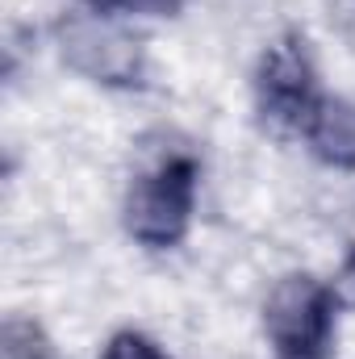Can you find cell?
<instances>
[{
	"label": "cell",
	"mask_w": 355,
	"mask_h": 359,
	"mask_svg": "<svg viewBox=\"0 0 355 359\" xmlns=\"http://www.w3.org/2000/svg\"><path fill=\"white\" fill-rule=\"evenodd\" d=\"M196 209V163L192 155H168L130 184L121 217L130 238L142 247H176L192 226Z\"/></svg>",
	"instance_id": "1"
},
{
	"label": "cell",
	"mask_w": 355,
	"mask_h": 359,
	"mask_svg": "<svg viewBox=\"0 0 355 359\" xmlns=\"http://www.w3.org/2000/svg\"><path fill=\"white\" fill-rule=\"evenodd\" d=\"M335 318H339V292L309 271L276 280V288L264 301V330L280 359H322L335 334Z\"/></svg>",
	"instance_id": "2"
},
{
	"label": "cell",
	"mask_w": 355,
	"mask_h": 359,
	"mask_svg": "<svg viewBox=\"0 0 355 359\" xmlns=\"http://www.w3.org/2000/svg\"><path fill=\"white\" fill-rule=\"evenodd\" d=\"M63 63L96 84H142V42L109 13H76L59 25Z\"/></svg>",
	"instance_id": "3"
},
{
	"label": "cell",
	"mask_w": 355,
	"mask_h": 359,
	"mask_svg": "<svg viewBox=\"0 0 355 359\" xmlns=\"http://www.w3.org/2000/svg\"><path fill=\"white\" fill-rule=\"evenodd\" d=\"M255 96H260L264 117L305 126V117L322 100L318 67L309 59L305 38H280L267 46L264 59H260V72H255Z\"/></svg>",
	"instance_id": "4"
},
{
	"label": "cell",
	"mask_w": 355,
	"mask_h": 359,
	"mask_svg": "<svg viewBox=\"0 0 355 359\" xmlns=\"http://www.w3.org/2000/svg\"><path fill=\"white\" fill-rule=\"evenodd\" d=\"M301 130H305L309 151L322 163L355 172V100H347V96H322Z\"/></svg>",
	"instance_id": "5"
},
{
	"label": "cell",
	"mask_w": 355,
	"mask_h": 359,
	"mask_svg": "<svg viewBox=\"0 0 355 359\" xmlns=\"http://www.w3.org/2000/svg\"><path fill=\"white\" fill-rule=\"evenodd\" d=\"M0 359H51V343L38 330V322L8 318L0 334Z\"/></svg>",
	"instance_id": "6"
},
{
	"label": "cell",
	"mask_w": 355,
	"mask_h": 359,
	"mask_svg": "<svg viewBox=\"0 0 355 359\" xmlns=\"http://www.w3.org/2000/svg\"><path fill=\"white\" fill-rule=\"evenodd\" d=\"M100 359H172L155 339H147V334H138V330H121V334H113L109 343H105V351Z\"/></svg>",
	"instance_id": "7"
}]
</instances>
